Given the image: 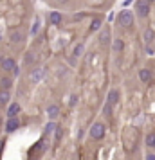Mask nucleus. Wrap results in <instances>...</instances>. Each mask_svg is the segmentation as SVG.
Returning <instances> with one entry per match:
<instances>
[{
  "instance_id": "f257e3e1",
  "label": "nucleus",
  "mask_w": 155,
  "mask_h": 160,
  "mask_svg": "<svg viewBox=\"0 0 155 160\" xmlns=\"http://www.w3.org/2000/svg\"><path fill=\"white\" fill-rule=\"evenodd\" d=\"M105 124L103 122H94L90 126V137L94 138V140H101L105 137Z\"/></svg>"
},
{
  "instance_id": "f03ea898",
  "label": "nucleus",
  "mask_w": 155,
  "mask_h": 160,
  "mask_svg": "<svg viewBox=\"0 0 155 160\" xmlns=\"http://www.w3.org/2000/svg\"><path fill=\"white\" fill-rule=\"evenodd\" d=\"M117 22H119V25H123V27H130V25H133V13L130 11V9L121 11Z\"/></svg>"
},
{
  "instance_id": "7ed1b4c3",
  "label": "nucleus",
  "mask_w": 155,
  "mask_h": 160,
  "mask_svg": "<svg viewBox=\"0 0 155 160\" xmlns=\"http://www.w3.org/2000/svg\"><path fill=\"white\" fill-rule=\"evenodd\" d=\"M135 11H137V15H139L141 18L148 16V13H150V0H137Z\"/></svg>"
},
{
  "instance_id": "20e7f679",
  "label": "nucleus",
  "mask_w": 155,
  "mask_h": 160,
  "mask_svg": "<svg viewBox=\"0 0 155 160\" xmlns=\"http://www.w3.org/2000/svg\"><path fill=\"white\" fill-rule=\"evenodd\" d=\"M18 126H20V121L16 117H9V121L6 122V131L8 133H13V131L18 130Z\"/></svg>"
},
{
  "instance_id": "39448f33",
  "label": "nucleus",
  "mask_w": 155,
  "mask_h": 160,
  "mask_svg": "<svg viewBox=\"0 0 155 160\" xmlns=\"http://www.w3.org/2000/svg\"><path fill=\"white\" fill-rule=\"evenodd\" d=\"M2 68H4L6 72H13V70L16 68L15 59H13V58H6L4 61H2Z\"/></svg>"
},
{
  "instance_id": "423d86ee",
  "label": "nucleus",
  "mask_w": 155,
  "mask_h": 160,
  "mask_svg": "<svg viewBox=\"0 0 155 160\" xmlns=\"http://www.w3.org/2000/svg\"><path fill=\"white\" fill-rule=\"evenodd\" d=\"M152 78H153V76H152V72H150L148 68H141L139 70V79L142 81V83H150Z\"/></svg>"
},
{
  "instance_id": "0eeeda50",
  "label": "nucleus",
  "mask_w": 155,
  "mask_h": 160,
  "mask_svg": "<svg viewBox=\"0 0 155 160\" xmlns=\"http://www.w3.org/2000/svg\"><path fill=\"white\" fill-rule=\"evenodd\" d=\"M47 115H49L51 121H54V119L59 115V106H58V104H51V106L47 108Z\"/></svg>"
},
{
  "instance_id": "6e6552de",
  "label": "nucleus",
  "mask_w": 155,
  "mask_h": 160,
  "mask_svg": "<svg viewBox=\"0 0 155 160\" xmlns=\"http://www.w3.org/2000/svg\"><path fill=\"white\" fill-rule=\"evenodd\" d=\"M20 113V104L18 102H13V104H9L8 108V117H16Z\"/></svg>"
},
{
  "instance_id": "1a4fd4ad",
  "label": "nucleus",
  "mask_w": 155,
  "mask_h": 160,
  "mask_svg": "<svg viewBox=\"0 0 155 160\" xmlns=\"http://www.w3.org/2000/svg\"><path fill=\"white\" fill-rule=\"evenodd\" d=\"M117 101H119V90H110L108 92V104H117Z\"/></svg>"
},
{
  "instance_id": "9d476101",
  "label": "nucleus",
  "mask_w": 155,
  "mask_h": 160,
  "mask_svg": "<svg viewBox=\"0 0 155 160\" xmlns=\"http://www.w3.org/2000/svg\"><path fill=\"white\" fill-rule=\"evenodd\" d=\"M49 22H51L52 25H58V23L61 22V13H58V11H52L51 15H49Z\"/></svg>"
},
{
  "instance_id": "9b49d317",
  "label": "nucleus",
  "mask_w": 155,
  "mask_h": 160,
  "mask_svg": "<svg viewBox=\"0 0 155 160\" xmlns=\"http://www.w3.org/2000/svg\"><path fill=\"white\" fill-rule=\"evenodd\" d=\"M153 40H155V31L153 29H146L144 31V43L150 45Z\"/></svg>"
},
{
  "instance_id": "f8f14e48",
  "label": "nucleus",
  "mask_w": 155,
  "mask_h": 160,
  "mask_svg": "<svg viewBox=\"0 0 155 160\" xmlns=\"http://www.w3.org/2000/svg\"><path fill=\"white\" fill-rule=\"evenodd\" d=\"M9 99H11V95H9V90H0V104H8Z\"/></svg>"
},
{
  "instance_id": "ddd939ff",
  "label": "nucleus",
  "mask_w": 155,
  "mask_h": 160,
  "mask_svg": "<svg viewBox=\"0 0 155 160\" xmlns=\"http://www.w3.org/2000/svg\"><path fill=\"white\" fill-rule=\"evenodd\" d=\"M44 76H45V70H44V68H38L36 72H33V74H31V79L34 81V83H38V81L42 79Z\"/></svg>"
},
{
  "instance_id": "4468645a",
  "label": "nucleus",
  "mask_w": 155,
  "mask_h": 160,
  "mask_svg": "<svg viewBox=\"0 0 155 160\" xmlns=\"http://www.w3.org/2000/svg\"><path fill=\"white\" fill-rule=\"evenodd\" d=\"M22 40H23V32H20V31H13V32H11V42L20 43Z\"/></svg>"
},
{
  "instance_id": "2eb2a0df",
  "label": "nucleus",
  "mask_w": 155,
  "mask_h": 160,
  "mask_svg": "<svg viewBox=\"0 0 155 160\" xmlns=\"http://www.w3.org/2000/svg\"><path fill=\"white\" fill-rule=\"evenodd\" d=\"M99 42H101V45H108V42H110V32H108V29H105L103 32H101Z\"/></svg>"
},
{
  "instance_id": "dca6fc26",
  "label": "nucleus",
  "mask_w": 155,
  "mask_h": 160,
  "mask_svg": "<svg viewBox=\"0 0 155 160\" xmlns=\"http://www.w3.org/2000/svg\"><path fill=\"white\" fill-rule=\"evenodd\" d=\"M112 47H114V51L116 52H121L123 51V47H125V43H123V40H114V43H112Z\"/></svg>"
},
{
  "instance_id": "f3484780",
  "label": "nucleus",
  "mask_w": 155,
  "mask_h": 160,
  "mask_svg": "<svg viewBox=\"0 0 155 160\" xmlns=\"http://www.w3.org/2000/svg\"><path fill=\"white\" fill-rule=\"evenodd\" d=\"M153 144H155V133H150V135H146V146L153 148Z\"/></svg>"
},
{
  "instance_id": "a211bd4d",
  "label": "nucleus",
  "mask_w": 155,
  "mask_h": 160,
  "mask_svg": "<svg viewBox=\"0 0 155 160\" xmlns=\"http://www.w3.org/2000/svg\"><path fill=\"white\" fill-rule=\"evenodd\" d=\"M11 85H13V81H11V79H8V78H4V79H2V88H4V90H9Z\"/></svg>"
},
{
  "instance_id": "6ab92c4d",
  "label": "nucleus",
  "mask_w": 155,
  "mask_h": 160,
  "mask_svg": "<svg viewBox=\"0 0 155 160\" xmlns=\"http://www.w3.org/2000/svg\"><path fill=\"white\" fill-rule=\"evenodd\" d=\"M54 130H56V124H54V122H49L47 126H45V135H49V133H52Z\"/></svg>"
},
{
  "instance_id": "aec40b11",
  "label": "nucleus",
  "mask_w": 155,
  "mask_h": 160,
  "mask_svg": "<svg viewBox=\"0 0 155 160\" xmlns=\"http://www.w3.org/2000/svg\"><path fill=\"white\" fill-rule=\"evenodd\" d=\"M99 27H101V20H99V18H96V20L92 22V25H90V31H97Z\"/></svg>"
},
{
  "instance_id": "412c9836",
  "label": "nucleus",
  "mask_w": 155,
  "mask_h": 160,
  "mask_svg": "<svg viewBox=\"0 0 155 160\" xmlns=\"http://www.w3.org/2000/svg\"><path fill=\"white\" fill-rule=\"evenodd\" d=\"M81 52H83V43L76 45V49H74V56L78 58V56H81Z\"/></svg>"
},
{
  "instance_id": "4be33fe9",
  "label": "nucleus",
  "mask_w": 155,
  "mask_h": 160,
  "mask_svg": "<svg viewBox=\"0 0 155 160\" xmlns=\"http://www.w3.org/2000/svg\"><path fill=\"white\" fill-rule=\"evenodd\" d=\"M38 25H40V22L36 20V22H34V25H33V29H31V34H36V32H38Z\"/></svg>"
},
{
  "instance_id": "5701e85b",
  "label": "nucleus",
  "mask_w": 155,
  "mask_h": 160,
  "mask_svg": "<svg viewBox=\"0 0 155 160\" xmlns=\"http://www.w3.org/2000/svg\"><path fill=\"white\" fill-rule=\"evenodd\" d=\"M76 102H78V97H76V95H72V97L69 99V106H74Z\"/></svg>"
},
{
  "instance_id": "b1692460",
  "label": "nucleus",
  "mask_w": 155,
  "mask_h": 160,
  "mask_svg": "<svg viewBox=\"0 0 155 160\" xmlns=\"http://www.w3.org/2000/svg\"><path fill=\"white\" fill-rule=\"evenodd\" d=\"M54 138H56V140H59V138H61V130H59V128H56V133H54Z\"/></svg>"
},
{
  "instance_id": "393cba45",
  "label": "nucleus",
  "mask_w": 155,
  "mask_h": 160,
  "mask_svg": "<svg viewBox=\"0 0 155 160\" xmlns=\"http://www.w3.org/2000/svg\"><path fill=\"white\" fill-rule=\"evenodd\" d=\"M146 160H155V153H148V155H146Z\"/></svg>"
},
{
  "instance_id": "a878e982",
  "label": "nucleus",
  "mask_w": 155,
  "mask_h": 160,
  "mask_svg": "<svg viewBox=\"0 0 155 160\" xmlns=\"http://www.w3.org/2000/svg\"><path fill=\"white\" fill-rule=\"evenodd\" d=\"M34 59H36L34 56H27V58H25V61H29V63H31V61H34Z\"/></svg>"
},
{
  "instance_id": "bb28decb",
  "label": "nucleus",
  "mask_w": 155,
  "mask_h": 160,
  "mask_svg": "<svg viewBox=\"0 0 155 160\" xmlns=\"http://www.w3.org/2000/svg\"><path fill=\"white\" fill-rule=\"evenodd\" d=\"M69 0H56V4H67Z\"/></svg>"
},
{
  "instance_id": "cd10ccee",
  "label": "nucleus",
  "mask_w": 155,
  "mask_h": 160,
  "mask_svg": "<svg viewBox=\"0 0 155 160\" xmlns=\"http://www.w3.org/2000/svg\"><path fill=\"white\" fill-rule=\"evenodd\" d=\"M153 52H155V45H153Z\"/></svg>"
},
{
  "instance_id": "c85d7f7f",
  "label": "nucleus",
  "mask_w": 155,
  "mask_h": 160,
  "mask_svg": "<svg viewBox=\"0 0 155 160\" xmlns=\"http://www.w3.org/2000/svg\"><path fill=\"white\" fill-rule=\"evenodd\" d=\"M150 2H153V0H150Z\"/></svg>"
},
{
  "instance_id": "c756f323",
  "label": "nucleus",
  "mask_w": 155,
  "mask_h": 160,
  "mask_svg": "<svg viewBox=\"0 0 155 160\" xmlns=\"http://www.w3.org/2000/svg\"><path fill=\"white\" fill-rule=\"evenodd\" d=\"M153 148H155V144H153Z\"/></svg>"
}]
</instances>
